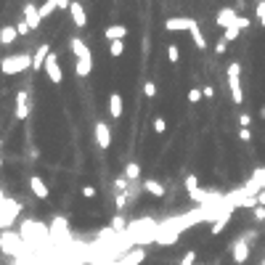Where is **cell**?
<instances>
[{
    "label": "cell",
    "instance_id": "obj_40",
    "mask_svg": "<svg viewBox=\"0 0 265 265\" xmlns=\"http://www.w3.org/2000/svg\"><path fill=\"white\" fill-rule=\"evenodd\" d=\"M114 201H117V210H125V205H128L130 199H128V194H117V199H114Z\"/></svg>",
    "mask_w": 265,
    "mask_h": 265
},
{
    "label": "cell",
    "instance_id": "obj_31",
    "mask_svg": "<svg viewBox=\"0 0 265 265\" xmlns=\"http://www.w3.org/2000/svg\"><path fill=\"white\" fill-rule=\"evenodd\" d=\"M239 35H241V29H239V27H231V29H226L220 37H223L226 43H233V40H239Z\"/></svg>",
    "mask_w": 265,
    "mask_h": 265
},
{
    "label": "cell",
    "instance_id": "obj_7",
    "mask_svg": "<svg viewBox=\"0 0 265 265\" xmlns=\"http://www.w3.org/2000/svg\"><path fill=\"white\" fill-rule=\"evenodd\" d=\"M236 22H239V11L231 8V6H226V8H220V11L215 13V24L220 27L223 32H226V29H231V27H236Z\"/></svg>",
    "mask_w": 265,
    "mask_h": 265
},
{
    "label": "cell",
    "instance_id": "obj_4",
    "mask_svg": "<svg viewBox=\"0 0 265 265\" xmlns=\"http://www.w3.org/2000/svg\"><path fill=\"white\" fill-rule=\"evenodd\" d=\"M43 72H45V77H48V80H51L53 85H61V83H64V69H61V61H58V56H56V53H51V56H48V61H45Z\"/></svg>",
    "mask_w": 265,
    "mask_h": 265
},
{
    "label": "cell",
    "instance_id": "obj_9",
    "mask_svg": "<svg viewBox=\"0 0 265 265\" xmlns=\"http://www.w3.org/2000/svg\"><path fill=\"white\" fill-rule=\"evenodd\" d=\"M13 117L19 122H24L29 117V93L27 90H19L16 96H13Z\"/></svg>",
    "mask_w": 265,
    "mask_h": 265
},
{
    "label": "cell",
    "instance_id": "obj_25",
    "mask_svg": "<svg viewBox=\"0 0 265 265\" xmlns=\"http://www.w3.org/2000/svg\"><path fill=\"white\" fill-rule=\"evenodd\" d=\"M125 40H114V43H109V56L112 58H119V56H125Z\"/></svg>",
    "mask_w": 265,
    "mask_h": 265
},
{
    "label": "cell",
    "instance_id": "obj_6",
    "mask_svg": "<svg viewBox=\"0 0 265 265\" xmlns=\"http://www.w3.org/2000/svg\"><path fill=\"white\" fill-rule=\"evenodd\" d=\"M196 24H199V22L191 19V16H170V19L165 22V29H167V32H191Z\"/></svg>",
    "mask_w": 265,
    "mask_h": 265
},
{
    "label": "cell",
    "instance_id": "obj_38",
    "mask_svg": "<svg viewBox=\"0 0 265 265\" xmlns=\"http://www.w3.org/2000/svg\"><path fill=\"white\" fill-rule=\"evenodd\" d=\"M226 51H228V43H226V40L220 37V40H217V43H215V53H217V56H223Z\"/></svg>",
    "mask_w": 265,
    "mask_h": 265
},
{
    "label": "cell",
    "instance_id": "obj_12",
    "mask_svg": "<svg viewBox=\"0 0 265 265\" xmlns=\"http://www.w3.org/2000/svg\"><path fill=\"white\" fill-rule=\"evenodd\" d=\"M128 35H130V27H128V24H122V22L106 24V29H104V37H106L109 43H114V40H125Z\"/></svg>",
    "mask_w": 265,
    "mask_h": 265
},
{
    "label": "cell",
    "instance_id": "obj_13",
    "mask_svg": "<svg viewBox=\"0 0 265 265\" xmlns=\"http://www.w3.org/2000/svg\"><path fill=\"white\" fill-rule=\"evenodd\" d=\"M51 53H53L51 51V43H40L37 51L32 53V72H43V67H45V61H48Z\"/></svg>",
    "mask_w": 265,
    "mask_h": 265
},
{
    "label": "cell",
    "instance_id": "obj_43",
    "mask_svg": "<svg viewBox=\"0 0 265 265\" xmlns=\"http://www.w3.org/2000/svg\"><path fill=\"white\" fill-rule=\"evenodd\" d=\"M249 24H252V19H247V16H239V22H236V27H239V29H247Z\"/></svg>",
    "mask_w": 265,
    "mask_h": 265
},
{
    "label": "cell",
    "instance_id": "obj_23",
    "mask_svg": "<svg viewBox=\"0 0 265 265\" xmlns=\"http://www.w3.org/2000/svg\"><path fill=\"white\" fill-rule=\"evenodd\" d=\"M249 189H255V194H257V191H265V167H257V170H255Z\"/></svg>",
    "mask_w": 265,
    "mask_h": 265
},
{
    "label": "cell",
    "instance_id": "obj_18",
    "mask_svg": "<svg viewBox=\"0 0 265 265\" xmlns=\"http://www.w3.org/2000/svg\"><path fill=\"white\" fill-rule=\"evenodd\" d=\"M19 32H16V24H6V27H0V45L3 48H11L13 43H16Z\"/></svg>",
    "mask_w": 265,
    "mask_h": 265
},
{
    "label": "cell",
    "instance_id": "obj_3",
    "mask_svg": "<svg viewBox=\"0 0 265 265\" xmlns=\"http://www.w3.org/2000/svg\"><path fill=\"white\" fill-rule=\"evenodd\" d=\"M249 255H252V233H244V236H239L231 244V257H233V262L244 265L249 260Z\"/></svg>",
    "mask_w": 265,
    "mask_h": 265
},
{
    "label": "cell",
    "instance_id": "obj_27",
    "mask_svg": "<svg viewBox=\"0 0 265 265\" xmlns=\"http://www.w3.org/2000/svg\"><path fill=\"white\" fill-rule=\"evenodd\" d=\"M183 186H186V194L189 191H194V189H199V178H196V173H189L183 178Z\"/></svg>",
    "mask_w": 265,
    "mask_h": 265
},
{
    "label": "cell",
    "instance_id": "obj_2",
    "mask_svg": "<svg viewBox=\"0 0 265 265\" xmlns=\"http://www.w3.org/2000/svg\"><path fill=\"white\" fill-rule=\"evenodd\" d=\"M226 77H228V90H231V98L236 106L244 104V88H241V64L239 61H231L228 69H226Z\"/></svg>",
    "mask_w": 265,
    "mask_h": 265
},
{
    "label": "cell",
    "instance_id": "obj_16",
    "mask_svg": "<svg viewBox=\"0 0 265 265\" xmlns=\"http://www.w3.org/2000/svg\"><path fill=\"white\" fill-rule=\"evenodd\" d=\"M141 189H144V194H149V196H154V199H162V196L167 194L165 183H159L157 178H146V180L141 183Z\"/></svg>",
    "mask_w": 265,
    "mask_h": 265
},
{
    "label": "cell",
    "instance_id": "obj_26",
    "mask_svg": "<svg viewBox=\"0 0 265 265\" xmlns=\"http://www.w3.org/2000/svg\"><path fill=\"white\" fill-rule=\"evenodd\" d=\"M167 58H170V64H178L180 61V48L175 43H167Z\"/></svg>",
    "mask_w": 265,
    "mask_h": 265
},
{
    "label": "cell",
    "instance_id": "obj_41",
    "mask_svg": "<svg viewBox=\"0 0 265 265\" xmlns=\"http://www.w3.org/2000/svg\"><path fill=\"white\" fill-rule=\"evenodd\" d=\"M252 217H255V220H265V207H255V210H252Z\"/></svg>",
    "mask_w": 265,
    "mask_h": 265
},
{
    "label": "cell",
    "instance_id": "obj_24",
    "mask_svg": "<svg viewBox=\"0 0 265 265\" xmlns=\"http://www.w3.org/2000/svg\"><path fill=\"white\" fill-rule=\"evenodd\" d=\"M191 40H194V45H196L199 51H205V48H207V37H205V32H201V27H199V24L191 29Z\"/></svg>",
    "mask_w": 265,
    "mask_h": 265
},
{
    "label": "cell",
    "instance_id": "obj_5",
    "mask_svg": "<svg viewBox=\"0 0 265 265\" xmlns=\"http://www.w3.org/2000/svg\"><path fill=\"white\" fill-rule=\"evenodd\" d=\"M69 19L77 29H85L88 27V11L83 0H69Z\"/></svg>",
    "mask_w": 265,
    "mask_h": 265
},
{
    "label": "cell",
    "instance_id": "obj_34",
    "mask_svg": "<svg viewBox=\"0 0 265 265\" xmlns=\"http://www.w3.org/2000/svg\"><path fill=\"white\" fill-rule=\"evenodd\" d=\"M255 16H257L260 27H265V0H257V6H255Z\"/></svg>",
    "mask_w": 265,
    "mask_h": 265
},
{
    "label": "cell",
    "instance_id": "obj_32",
    "mask_svg": "<svg viewBox=\"0 0 265 265\" xmlns=\"http://www.w3.org/2000/svg\"><path fill=\"white\" fill-rule=\"evenodd\" d=\"M80 194H83V199H96V196H98V189H96V186H90V183H85L83 189H80Z\"/></svg>",
    "mask_w": 265,
    "mask_h": 265
},
{
    "label": "cell",
    "instance_id": "obj_37",
    "mask_svg": "<svg viewBox=\"0 0 265 265\" xmlns=\"http://www.w3.org/2000/svg\"><path fill=\"white\" fill-rule=\"evenodd\" d=\"M16 32L24 37V35H29V32H32V29L27 27V22H24V19H19V22H16Z\"/></svg>",
    "mask_w": 265,
    "mask_h": 265
},
{
    "label": "cell",
    "instance_id": "obj_29",
    "mask_svg": "<svg viewBox=\"0 0 265 265\" xmlns=\"http://www.w3.org/2000/svg\"><path fill=\"white\" fill-rule=\"evenodd\" d=\"M186 98H189V104H201V88H189V93H186Z\"/></svg>",
    "mask_w": 265,
    "mask_h": 265
},
{
    "label": "cell",
    "instance_id": "obj_20",
    "mask_svg": "<svg viewBox=\"0 0 265 265\" xmlns=\"http://www.w3.org/2000/svg\"><path fill=\"white\" fill-rule=\"evenodd\" d=\"M90 72H93V58H77L74 61V74L80 77H90Z\"/></svg>",
    "mask_w": 265,
    "mask_h": 265
},
{
    "label": "cell",
    "instance_id": "obj_1",
    "mask_svg": "<svg viewBox=\"0 0 265 265\" xmlns=\"http://www.w3.org/2000/svg\"><path fill=\"white\" fill-rule=\"evenodd\" d=\"M27 69H32V56L29 53H11L0 58V74H6V77L22 74Z\"/></svg>",
    "mask_w": 265,
    "mask_h": 265
},
{
    "label": "cell",
    "instance_id": "obj_30",
    "mask_svg": "<svg viewBox=\"0 0 265 265\" xmlns=\"http://www.w3.org/2000/svg\"><path fill=\"white\" fill-rule=\"evenodd\" d=\"M151 130L157 133V135H162V133L167 130V122H165V117H154V122H151Z\"/></svg>",
    "mask_w": 265,
    "mask_h": 265
},
{
    "label": "cell",
    "instance_id": "obj_28",
    "mask_svg": "<svg viewBox=\"0 0 265 265\" xmlns=\"http://www.w3.org/2000/svg\"><path fill=\"white\" fill-rule=\"evenodd\" d=\"M196 257H199L196 249H189V252L180 255V262H178V265H196Z\"/></svg>",
    "mask_w": 265,
    "mask_h": 265
},
{
    "label": "cell",
    "instance_id": "obj_39",
    "mask_svg": "<svg viewBox=\"0 0 265 265\" xmlns=\"http://www.w3.org/2000/svg\"><path fill=\"white\" fill-rule=\"evenodd\" d=\"M249 125H252V117H249L247 112H241L239 114V128H249Z\"/></svg>",
    "mask_w": 265,
    "mask_h": 265
},
{
    "label": "cell",
    "instance_id": "obj_11",
    "mask_svg": "<svg viewBox=\"0 0 265 265\" xmlns=\"http://www.w3.org/2000/svg\"><path fill=\"white\" fill-rule=\"evenodd\" d=\"M22 247V236L13 231H3L0 233V249H3L6 255H16V249Z\"/></svg>",
    "mask_w": 265,
    "mask_h": 265
},
{
    "label": "cell",
    "instance_id": "obj_17",
    "mask_svg": "<svg viewBox=\"0 0 265 265\" xmlns=\"http://www.w3.org/2000/svg\"><path fill=\"white\" fill-rule=\"evenodd\" d=\"M146 260V249L144 247H133L130 252H125V257L119 260V265H141Z\"/></svg>",
    "mask_w": 265,
    "mask_h": 265
},
{
    "label": "cell",
    "instance_id": "obj_44",
    "mask_svg": "<svg viewBox=\"0 0 265 265\" xmlns=\"http://www.w3.org/2000/svg\"><path fill=\"white\" fill-rule=\"evenodd\" d=\"M255 199H257V207H265V191H257Z\"/></svg>",
    "mask_w": 265,
    "mask_h": 265
},
{
    "label": "cell",
    "instance_id": "obj_36",
    "mask_svg": "<svg viewBox=\"0 0 265 265\" xmlns=\"http://www.w3.org/2000/svg\"><path fill=\"white\" fill-rule=\"evenodd\" d=\"M239 141L249 144V141H252V130H249V128H239Z\"/></svg>",
    "mask_w": 265,
    "mask_h": 265
},
{
    "label": "cell",
    "instance_id": "obj_47",
    "mask_svg": "<svg viewBox=\"0 0 265 265\" xmlns=\"http://www.w3.org/2000/svg\"><path fill=\"white\" fill-rule=\"evenodd\" d=\"M260 265H265V257H262V260H260Z\"/></svg>",
    "mask_w": 265,
    "mask_h": 265
},
{
    "label": "cell",
    "instance_id": "obj_45",
    "mask_svg": "<svg viewBox=\"0 0 265 265\" xmlns=\"http://www.w3.org/2000/svg\"><path fill=\"white\" fill-rule=\"evenodd\" d=\"M260 117H262V119H265V106H262V109H260Z\"/></svg>",
    "mask_w": 265,
    "mask_h": 265
},
{
    "label": "cell",
    "instance_id": "obj_19",
    "mask_svg": "<svg viewBox=\"0 0 265 265\" xmlns=\"http://www.w3.org/2000/svg\"><path fill=\"white\" fill-rule=\"evenodd\" d=\"M122 112H125L122 96H119V93H112V96H109V114H112V119H119Z\"/></svg>",
    "mask_w": 265,
    "mask_h": 265
},
{
    "label": "cell",
    "instance_id": "obj_14",
    "mask_svg": "<svg viewBox=\"0 0 265 265\" xmlns=\"http://www.w3.org/2000/svg\"><path fill=\"white\" fill-rule=\"evenodd\" d=\"M69 51H72L74 61H77V58H93L90 45H88L83 37H69Z\"/></svg>",
    "mask_w": 265,
    "mask_h": 265
},
{
    "label": "cell",
    "instance_id": "obj_33",
    "mask_svg": "<svg viewBox=\"0 0 265 265\" xmlns=\"http://www.w3.org/2000/svg\"><path fill=\"white\" fill-rule=\"evenodd\" d=\"M112 231H128V220H125V215H114Z\"/></svg>",
    "mask_w": 265,
    "mask_h": 265
},
{
    "label": "cell",
    "instance_id": "obj_46",
    "mask_svg": "<svg viewBox=\"0 0 265 265\" xmlns=\"http://www.w3.org/2000/svg\"><path fill=\"white\" fill-rule=\"evenodd\" d=\"M0 170H3V157H0Z\"/></svg>",
    "mask_w": 265,
    "mask_h": 265
},
{
    "label": "cell",
    "instance_id": "obj_22",
    "mask_svg": "<svg viewBox=\"0 0 265 265\" xmlns=\"http://www.w3.org/2000/svg\"><path fill=\"white\" fill-rule=\"evenodd\" d=\"M231 217H233V212H223L220 217H217V220L212 223V228H210L212 236H217V233H223V231H226V226L231 223Z\"/></svg>",
    "mask_w": 265,
    "mask_h": 265
},
{
    "label": "cell",
    "instance_id": "obj_10",
    "mask_svg": "<svg viewBox=\"0 0 265 265\" xmlns=\"http://www.w3.org/2000/svg\"><path fill=\"white\" fill-rule=\"evenodd\" d=\"M93 141H96L98 149H109L112 146V128H109L106 122H96V128H93Z\"/></svg>",
    "mask_w": 265,
    "mask_h": 265
},
{
    "label": "cell",
    "instance_id": "obj_8",
    "mask_svg": "<svg viewBox=\"0 0 265 265\" xmlns=\"http://www.w3.org/2000/svg\"><path fill=\"white\" fill-rule=\"evenodd\" d=\"M22 19L27 22V27H29V29H37V27L43 24L40 6H35L32 0H29V3H24V6H22Z\"/></svg>",
    "mask_w": 265,
    "mask_h": 265
},
{
    "label": "cell",
    "instance_id": "obj_48",
    "mask_svg": "<svg viewBox=\"0 0 265 265\" xmlns=\"http://www.w3.org/2000/svg\"><path fill=\"white\" fill-rule=\"evenodd\" d=\"M0 151H3V141H0Z\"/></svg>",
    "mask_w": 265,
    "mask_h": 265
},
{
    "label": "cell",
    "instance_id": "obj_21",
    "mask_svg": "<svg viewBox=\"0 0 265 265\" xmlns=\"http://www.w3.org/2000/svg\"><path fill=\"white\" fill-rule=\"evenodd\" d=\"M122 178L128 180V183H135L138 178H141V165H138V162H128V165H125V170H122Z\"/></svg>",
    "mask_w": 265,
    "mask_h": 265
},
{
    "label": "cell",
    "instance_id": "obj_35",
    "mask_svg": "<svg viewBox=\"0 0 265 265\" xmlns=\"http://www.w3.org/2000/svg\"><path fill=\"white\" fill-rule=\"evenodd\" d=\"M144 96H146V98L157 96V83H154V80H146V83H144Z\"/></svg>",
    "mask_w": 265,
    "mask_h": 265
},
{
    "label": "cell",
    "instance_id": "obj_42",
    "mask_svg": "<svg viewBox=\"0 0 265 265\" xmlns=\"http://www.w3.org/2000/svg\"><path fill=\"white\" fill-rule=\"evenodd\" d=\"M201 96H205V98H215V88H212V85H205V88H201Z\"/></svg>",
    "mask_w": 265,
    "mask_h": 265
},
{
    "label": "cell",
    "instance_id": "obj_15",
    "mask_svg": "<svg viewBox=\"0 0 265 265\" xmlns=\"http://www.w3.org/2000/svg\"><path fill=\"white\" fill-rule=\"evenodd\" d=\"M29 191H32V196H37V199L51 196V189H48V183L43 180V175H29Z\"/></svg>",
    "mask_w": 265,
    "mask_h": 265
}]
</instances>
